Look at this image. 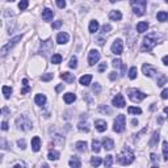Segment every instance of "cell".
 <instances>
[{
    "mask_svg": "<svg viewBox=\"0 0 168 168\" xmlns=\"http://www.w3.org/2000/svg\"><path fill=\"white\" fill-rule=\"evenodd\" d=\"M160 40V37H159L158 33H155V32H151V33H148L146 37H144L143 40V45H142V51H151L152 49H154V46L156 43H158V41Z\"/></svg>",
    "mask_w": 168,
    "mask_h": 168,
    "instance_id": "obj_1",
    "label": "cell"
},
{
    "mask_svg": "<svg viewBox=\"0 0 168 168\" xmlns=\"http://www.w3.org/2000/svg\"><path fill=\"white\" fill-rule=\"evenodd\" d=\"M134 152L131 151L130 147H125L124 150H122V152L120 154V156H118V161H120L122 165H129L131 164L134 161Z\"/></svg>",
    "mask_w": 168,
    "mask_h": 168,
    "instance_id": "obj_2",
    "label": "cell"
},
{
    "mask_svg": "<svg viewBox=\"0 0 168 168\" xmlns=\"http://www.w3.org/2000/svg\"><path fill=\"white\" fill-rule=\"evenodd\" d=\"M146 3L147 0H130V4L133 7L134 13L137 16H143L146 11Z\"/></svg>",
    "mask_w": 168,
    "mask_h": 168,
    "instance_id": "obj_3",
    "label": "cell"
},
{
    "mask_svg": "<svg viewBox=\"0 0 168 168\" xmlns=\"http://www.w3.org/2000/svg\"><path fill=\"white\" fill-rule=\"evenodd\" d=\"M16 126L21 130H30L32 129V121L28 116H20L16 120Z\"/></svg>",
    "mask_w": 168,
    "mask_h": 168,
    "instance_id": "obj_4",
    "label": "cell"
},
{
    "mask_svg": "<svg viewBox=\"0 0 168 168\" xmlns=\"http://www.w3.org/2000/svg\"><path fill=\"white\" fill-rule=\"evenodd\" d=\"M125 124H126V118H125L124 114H118L114 120L113 124V130L116 133H122L125 130Z\"/></svg>",
    "mask_w": 168,
    "mask_h": 168,
    "instance_id": "obj_5",
    "label": "cell"
},
{
    "mask_svg": "<svg viewBox=\"0 0 168 168\" xmlns=\"http://www.w3.org/2000/svg\"><path fill=\"white\" fill-rule=\"evenodd\" d=\"M127 95H129L130 100L134 101V103H139V101H142V100H144L147 97L146 93L141 92V91H138V89H129V91H127Z\"/></svg>",
    "mask_w": 168,
    "mask_h": 168,
    "instance_id": "obj_6",
    "label": "cell"
},
{
    "mask_svg": "<svg viewBox=\"0 0 168 168\" xmlns=\"http://www.w3.org/2000/svg\"><path fill=\"white\" fill-rule=\"evenodd\" d=\"M21 37H22V36H16V37L12 38V40H11V41L8 42L7 45H4L3 47H1V55H5V54H7V53L11 50V49L13 47L14 45L17 43L18 41H21Z\"/></svg>",
    "mask_w": 168,
    "mask_h": 168,
    "instance_id": "obj_7",
    "label": "cell"
},
{
    "mask_svg": "<svg viewBox=\"0 0 168 168\" xmlns=\"http://www.w3.org/2000/svg\"><path fill=\"white\" fill-rule=\"evenodd\" d=\"M99 59H100V53L97 51V50H91L88 54V63L89 66H93V65H96L97 62H99Z\"/></svg>",
    "mask_w": 168,
    "mask_h": 168,
    "instance_id": "obj_8",
    "label": "cell"
},
{
    "mask_svg": "<svg viewBox=\"0 0 168 168\" xmlns=\"http://www.w3.org/2000/svg\"><path fill=\"white\" fill-rule=\"evenodd\" d=\"M122 50H124V45H122V41L121 40H116L112 45V53L116 55L122 54Z\"/></svg>",
    "mask_w": 168,
    "mask_h": 168,
    "instance_id": "obj_9",
    "label": "cell"
},
{
    "mask_svg": "<svg viewBox=\"0 0 168 168\" xmlns=\"http://www.w3.org/2000/svg\"><path fill=\"white\" fill-rule=\"evenodd\" d=\"M112 104H113V106H116V108H124L125 106V99L122 95H116V96L113 97V100H112Z\"/></svg>",
    "mask_w": 168,
    "mask_h": 168,
    "instance_id": "obj_10",
    "label": "cell"
},
{
    "mask_svg": "<svg viewBox=\"0 0 168 168\" xmlns=\"http://www.w3.org/2000/svg\"><path fill=\"white\" fill-rule=\"evenodd\" d=\"M143 74L146 76H148V78H152V76L156 74V70L151 65H143Z\"/></svg>",
    "mask_w": 168,
    "mask_h": 168,
    "instance_id": "obj_11",
    "label": "cell"
},
{
    "mask_svg": "<svg viewBox=\"0 0 168 168\" xmlns=\"http://www.w3.org/2000/svg\"><path fill=\"white\" fill-rule=\"evenodd\" d=\"M53 49V42H51V40H47L46 42H42V45H41V51L42 53H45V54H47L50 50Z\"/></svg>",
    "mask_w": 168,
    "mask_h": 168,
    "instance_id": "obj_12",
    "label": "cell"
},
{
    "mask_svg": "<svg viewBox=\"0 0 168 168\" xmlns=\"http://www.w3.org/2000/svg\"><path fill=\"white\" fill-rule=\"evenodd\" d=\"M40 148H41V139H40V137H34L32 139V150L37 152V151H40Z\"/></svg>",
    "mask_w": 168,
    "mask_h": 168,
    "instance_id": "obj_13",
    "label": "cell"
},
{
    "mask_svg": "<svg viewBox=\"0 0 168 168\" xmlns=\"http://www.w3.org/2000/svg\"><path fill=\"white\" fill-rule=\"evenodd\" d=\"M53 16H54V12H53L51 9L45 8V9L42 11V18H43L45 21H50L53 18Z\"/></svg>",
    "mask_w": 168,
    "mask_h": 168,
    "instance_id": "obj_14",
    "label": "cell"
},
{
    "mask_svg": "<svg viewBox=\"0 0 168 168\" xmlns=\"http://www.w3.org/2000/svg\"><path fill=\"white\" fill-rule=\"evenodd\" d=\"M95 126H96L97 131H100V133H103V131L106 130V122L104 120H97L96 122H95Z\"/></svg>",
    "mask_w": 168,
    "mask_h": 168,
    "instance_id": "obj_15",
    "label": "cell"
},
{
    "mask_svg": "<svg viewBox=\"0 0 168 168\" xmlns=\"http://www.w3.org/2000/svg\"><path fill=\"white\" fill-rule=\"evenodd\" d=\"M61 79H63L67 83H74L75 76H74V74H70V72H63V74H61Z\"/></svg>",
    "mask_w": 168,
    "mask_h": 168,
    "instance_id": "obj_16",
    "label": "cell"
},
{
    "mask_svg": "<svg viewBox=\"0 0 168 168\" xmlns=\"http://www.w3.org/2000/svg\"><path fill=\"white\" fill-rule=\"evenodd\" d=\"M57 42H58L59 45L67 43V42H69V34H67V33H59L58 37H57Z\"/></svg>",
    "mask_w": 168,
    "mask_h": 168,
    "instance_id": "obj_17",
    "label": "cell"
},
{
    "mask_svg": "<svg viewBox=\"0 0 168 168\" xmlns=\"http://www.w3.org/2000/svg\"><path fill=\"white\" fill-rule=\"evenodd\" d=\"M103 146L105 147V150H112V148L114 147V142H113V139H110V138H104Z\"/></svg>",
    "mask_w": 168,
    "mask_h": 168,
    "instance_id": "obj_18",
    "label": "cell"
},
{
    "mask_svg": "<svg viewBox=\"0 0 168 168\" xmlns=\"http://www.w3.org/2000/svg\"><path fill=\"white\" fill-rule=\"evenodd\" d=\"M34 101L37 105H45V103H46V96L45 95H41V93H38V95H36L34 97Z\"/></svg>",
    "mask_w": 168,
    "mask_h": 168,
    "instance_id": "obj_19",
    "label": "cell"
},
{
    "mask_svg": "<svg viewBox=\"0 0 168 168\" xmlns=\"http://www.w3.org/2000/svg\"><path fill=\"white\" fill-rule=\"evenodd\" d=\"M91 80H92V75H83L82 78L79 79V82H80V84H82V86L87 87V86H89Z\"/></svg>",
    "mask_w": 168,
    "mask_h": 168,
    "instance_id": "obj_20",
    "label": "cell"
},
{
    "mask_svg": "<svg viewBox=\"0 0 168 168\" xmlns=\"http://www.w3.org/2000/svg\"><path fill=\"white\" fill-rule=\"evenodd\" d=\"M158 142H159V133L158 131H155V133L152 134V137H151L148 144H150V147H155V146L158 144Z\"/></svg>",
    "mask_w": 168,
    "mask_h": 168,
    "instance_id": "obj_21",
    "label": "cell"
},
{
    "mask_svg": "<svg viewBox=\"0 0 168 168\" xmlns=\"http://www.w3.org/2000/svg\"><path fill=\"white\" fill-rule=\"evenodd\" d=\"M147 29H148V22L147 21H141V22H138L137 30L139 32V33H143V32H146Z\"/></svg>",
    "mask_w": 168,
    "mask_h": 168,
    "instance_id": "obj_22",
    "label": "cell"
},
{
    "mask_svg": "<svg viewBox=\"0 0 168 168\" xmlns=\"http://www.w3.org/2000/svg\"><path fill=\"white\" fill-rule=\"evenodd\" d=\"M63 100H65L66 104H71V103H74V101L76 100V96L74 95V93L69 92V93H66L65 96H63Z\"/></svg>",
    "mask_w": 168,
    "mask_h": 168,
    "instance_id": "obj_23",
    "label": "cell"
},
{
    "mask_svg": "<svg viewBox=\"0 0 168 168\" xmlns=\"http://www.w3.org/2000/svg\"><path fill=\"white\" fill-rule=\"evenodd\" d=\"M109 17L114 21H120L121 18H122V13H121L120 11H112L109 13Z\"/></svg>",
    "mask_w": 168,
    "mask_h": 168,
    "instance_id": "obj_24",
    "label": "cell"
},
{
    "mask_svg": "<svg viewBox=\"0 0 168 168\" xmlns=\"http://www.w3.org/2000/svg\"><path fill=\"white\" fill-rule=\"evenodd\" d=\"M75 147H76V150L79 151V152H86V151H87V142H83V141L76 142Z\"/></svg>",
    "mask_w": 168,
    "mask_h": 168,
    "instance_id": "obj_25",
    "label": "cell"
},
{
    "mask_svg": "<svg viewBox=\"0 0 168 168\" xmlns=\"http://www.w3.org/2000/svg\"><path fill=\"white\" fill-rule=\"evenodd\" d=\"M156 17H158L159 21H167L168 20V12H164V11H160V12H158V14H156Z\"/></svg>",
    "mask_w": 168,
    "mask_h": 168,
    "instance_id": "obj_26",
    "label": "cell"
},
{
    "mask_svg": "<svg viewBox=\"0 0 168 168\" xmlns=\"http://www.w3.org/2000/svg\"><path fill=\"white\" fill-rule=\"evenodd\" d=\"M97 29H99V22L96 20H92L89 22V32L95 33V32H97Z\"/></svg>",
    "mask_w": 168,
    "mask_h": 168,
    "instance_id": "obj_27",
    "label": "cell"
},
{
    "mask_svg": "<svg viewBox=\"0 0 168 168\" xmlns=\"http://www.w3.org/2000/svg\"><path fill=\"white\" fill-rule=\"evenodd\" d=\"M69 164L71 165V167H74V168H79L80 165H82V163H80V160L76 158V156H74V158L69 161Z\"/></svg>",
    "mask_w": 168,
    "mask_h": 168,
    "instance_id": "obj_28",
    "label": "cell"
},
{
    "mask_svg": "<svg viewBox=\"0 0 168 168\" xmlns=\"http://www.w3.org/2000/svg\"><path fill=\"white\" fill-rule=\"evenodd\" d=\"M3 95H4V97L5 99H9V96H11V93H12V88L11 87H8V86H3Z\"/></svg>",
    "mask_w": 168,
    "mask_h": 168,
    "instance_id": "obj_29",
    "label": "cell"
},
{
    "mask_svg": "<svg viewBox=\"0 0 168 168\" xmlns=\"http://www.w3.org/2000/svg\"><path fill=\"white\" fill-rule=\"evenodd\" d=\"M78 129H79V130H82V131H86V133H88V131H89L88 124H87V122H83V121H80V122H79V125H78Z\"/></svg>",
    "mask_w": 168,
    "mask_h": 168,
    "instance_id": "obj_30",
    "label": "cell"
},
{
    "mask_svg": "<svg viewBox=\"0 0 168 168\" xmlns=\"http://www.w3.org/2000/svg\"><path fill=\"white\" fill-rule=\"evenodd\" d=\"M61 62H62V55L61 54H54L51 57V63H54V65H59Z\"/></svg>",
    "mask_w": 168,
    "mask_h": 168,
    "instance_id": "obj_31",
    "label": "cell"
},
{
    "mask_svg": "<svg viewBox=\"0 0 168 168\" xmlns=\"http://www.w3.org/2000/svg\"><path fill=\"white\" fill-rule=\"evenodd\" d=\"M47 158H49V160H57V159L59 158V152L58 151H50L49 152V155H47Z\"/></svg>",
    "mask_w": 168,
    "mask_h": 168,
    "instance_id": "obj_32",
    "label": "cell"
},
{
    "mask_svg": "<svg viewBox=\"0 0 168 168\" xmlns=\"http://www.w3.org/2000/svg\"><path fill=\"white\" fill-rule=\"evenodd\" d=\"M22 86H24V88L21 91V95H25V93H28L30 91V87L28 86V79H22Z\"/></svg>",
    "mask_w": 168,
    "mask_h": 168,
    "instance_id": "obj_33",
    "label": "cell"
},
{
    "mask_svg": "<svg viewBox=\"0 0 168 168\" xmlns=\"http://www.w3.org/2000/svg\"><path fill=\"white\" fill-rule=\"evenodd\" d=\"M100 150H101L100 142H99V141H93V142H92V151L97 154V152H100Z\"/></svg>",
    "mask_w": 168,
    "mask_h": 168,
    "instance_id": "obj_34",
    "label": "cell"
},
{
    "mask_svg": "<svg viewBox=\"0 0 168 168\" xmlns=\"http://www.w3.org/2000/svg\"><path fill=\"white\" fill-rule=\"evenodd\" d=\"M69 67L70 69H76V67H78V58H76V57H71L70 63H69Z\"/></svg>",
    "mask_w": 168,
    "mask_h": 168,
    "instance_id": "obj_35",
    "label": "cell"
},
{
    "mask_svg": "<svg viewBox=\"0 0 168 168\" xmlns=\"http://www.w3.org/2000/svg\"><path fill=\"white\" fill-rule=\"evenodd\" d=\"M127 110H129L130 114H141L142 113V109L141 108H137V106H130Z\"/></svg>",
    "mask_w": 168,
    "mask_h": 168,
    "instance_id": "obj_36",
    "label": "cell"
},
{
    "mask_svg": "<svg viewBox=\"0 0 168 168\" xmlns=\"http://www.w3.org/2000/svg\"><path fill=\"white\" fill-rule=\"evenodd\" d=\"M112 164H113V156H112V155H108V156H105L104 165H105V167H110Z\"/></svg>",
    "mask_w": 168,
    "mask_h": 168,
    "instance_id": "obj_37",
    "label": "cell"
},
{
    "mask_svg": "<svg viewBox=\"0 0 168 168\" xmlns=\"http://www.w3.org/2000/svg\"><path fill=\"white\" fill-rule=\"evenodd\" d=\"M163 156L164 160H168V142H163Z\"/></svg>",
    "mask_w": 168,
    "mask_h": 168,
    "instance_id": "obj_38",
    "label": "cell"
},
{
    "mask_svg": "<svg viewBox=\"0 0 168 168\" xmlns=\"http://www.w3.org/2000/svg\"><path fill=\"white\" fill-rule=\"evenodd\" d=\"M137 72H138L137 67H131V69H130V71H129V78H130L131 80H133V79H135V78H137Z\"/></svg>",
    "mask_w": 168,
    "mask_h": 168,
    "instance_id": "obj_39",
    "label": "cell"
},
{
    "mask_svg": "<svg viewBox=\"0 0 168 168\" xmlns=\"http://www.w3.org/2000/svg\"><path fill=\"white\" fill-rule=\"evenodd\" d=\"M101 163H103L101 158H92V159H91V164H92L93 167H99Z\"/></svg>",
    "mask_w": 168,
    "mask_h": 168,
    "instance_id": "obj_40",
    "label": "cell"
},
{
    "mask_svg": "<svg viewBox=\"0 0 168 168\" xmlns=\"http://www.w3.org/2000/svg\"><path fill=\"white\" fill-rule=\"evenodd\" d=\"M28 4H29V0H21L20 3H18V8H20L21 11H24L28 8Z\"/></svg>",
    "mask_w": 168,
    "mask_h": 168,
    "instance_id": "obj_41",
    "label": "cell"
},
{
    "mask_svg": "<svg viewBox=\"0 0 168 168\" xmlns=\"http://www.w3.org/2000/svg\"><path fill=\"white\" fill-rule=\"evenodd\" d=\"M53 78H54L53 74H45V75L41 76V80H42V82H49V80H51Z\"/></svg>",
    "mask_w": 168,
    "mask_h": 168,
    "instance_id": "obj_42",
    "label": "cell"
},
{
    "mask_svg": "<svg viewBox=\"0 0 168 168\" xmlns=\"http://www.w3.org/2000/svg\"><path fill=\"white\" fill-rule=\"evenodd\" d=\"M93 93H95V95H99L100 92H101V87H100V84H93Z\"/></svg>",
    "mask_w": 168,
    "mask_h": 168,
    "instance_id": "obj_43",
    "label": "cell"
},
{
    "mask_svg": "<svg viewBox=\"0 0 168 168\" xmlns=\"http://www.w3.org/2000/svg\"><path fill=\"white\" fill-rule=\"evenodd\" d=\"M165 76L164 75H160V78L158 79V87H161V86H164V83H165Z\"/></svg>",
    "mask_w": 168,
    "mask_h": 168,
    "instance_id": "obj_44",
    "label": "cell"
},
{
    "mask_svg": "<svg viewBox=\"0 0 168 168\" xmlns=\"http://www.w3.org/2000/svg\"><path fill=\"white\" fill-rule=\"evenodd\" d=\"M150 158H151V161H152L154 164L159 163V156H158L156 154H151V155H150Z\"/></svg>",
    "mask_w": 168,
    "mask_h": 168,
    "instance_id": "obj_45",
    "label": "cell"
},
{
    "mask_svg": "<svg viewBox=\"0 0 168 168\" xmlns=\"http://www.w3.org/2000/svg\"><path fill=\"white\" fill-rule=\"evenodd\" d=\"M100 112H104V113H108V114H110V113H112V112H110V109H109V108H108V106H104V105H101V106H100Z\"/></svg>",
    "mask_w": 168,
    "mask_h": 168,
    "instance_id": "obj_46",
    "label": "cell"
},
{
    "mask_svg": "<svg viewBox=\"0 0 168 168\" xmlns=\"http://www.w3.org/2000/svg\"><path fill=\"white\" fill-rule=\"evenodd\" d=\"M63 24V21L58 20V21H55V22H53V29H58V28H61Z\"/></svg>",
    "mask_w": 168,
    "mask_h": 168,
    "instance_id": "obj_47",
    "label": "cell"
},
{
    "mask_svg": "<svg viewBox=\"0 0 168 168\" xmlns=\"http://www.w3.org/2000/svg\"><path fill=\"white\" fill-rule=\"evenodd\" d=\"M110 30H112V26H110L109 24H106L103 26V33H108V32H110Z\"/></svg>",
    "mask_w": 168,
    "mask_h": 168,
    "instance_id": "obj_48",
    "label": "cell"
},
{
    "mask_svg": "<svg viewBox=\"0 0 168 168\" xmlns=\"http://www.w3.org/2000/svg\"><path fill=\"white\" fill-rule=\"evenodd\" d=\"M57 5L59 8H65L66 7V1L65 0H57Z\"/></svg>",
    "mask_w": 168,
    "mask_h": 168,
    "instance_id": "obj_49",
    "label": "cell"
},
{
    "mask_svg": "<svg viewBox=\"0 0 168 168\" xmlns=\"http://www.w3.org/2000/svg\"><path fill=\"white\" fill-rule=\"evenodd\" d=\"M117 78H118V75H117L116 71H113V72H110V74H109V79L110 80H116Z\"/></svg>",
    "mask_w": 168,
    "mask_h": 168,
    "instance_id": "obj_50",
    "label": "cell"
},
{
    "mask_svg": "<svg viewBox=\"0 0 168 168\" xmlns=\"http://www.w3.org/2000/svg\"><path fill=\"white\" fill-rule=\"evenodd\" d=\"M17 144H18V147H20V148H25V146H26V144H25V141H24V139H18V141H17Z\"/></svg>",
    "mask_w": 168,
    "mask_h": 168,
    "instance_id": "obj_51",
    "label": "cell"
},
{
    "mask_svg": "<svg viewBox=\"0 0 168 168\" xmlns=\"http://www.w3.org/2000/svg\"><path fill=\"white\" fill-rule=\"evenodd\" d=\"M106 67H108V66H106V63H101V65L99 66V71H100V72L105 71V70H106Z\"/></svg>",
    "mask_w": 168,
    "mask_h": 168,
    "instance_id": "obj_52",
    "label": "cell"
},
{
    "mask_svg": "<svg viewBox=\"0 0 168 168\" xmlns=\"http://www.w3.org/2000/svg\"><path fill=\"white\" fill-rule=\"evenodd\" d=\"M121 66H122V65H121L120 59H114V61H113V67H121Z\"/></svg>",
    "mask_w": 168,
    "mask_h": 168,
    "instance_id": "obj_53",
    "label": "cell"
},
{
    "mask_svg": "<svg viewBox=\"0 0 168 168\" xmlns=\"http://www.w3.org/2000/svg\"><path fill=\"white\" fill-rule=\"evenodd\" d=\"M161 99H168V89H164L161 92Z\"/></svg>",
    "mask_w": 168,
    "mask_h": 168,
    "instance_id": "obj_54",
    "label": "cell"
},
{
    "mask_svg": "<svg viewBox=\"0 0 168 168\" xmlns=\"http://www.w3.org/2000/svg\"><path fill=\"white\" fill-rule=\"evenodd\" d=\"M1 129H3V130H8V124L5 122V121L1 122Z\"/></svg>",
    "mask_w": 168,
    "mask_h": 168,
    "instance_id": "obj_55",
    "label": "cell"
},
{
    "mask_svg": "<svg viewBox=\"0 0 168 168\" xmlns=\"http://www.w3.org/2000/svg\"><path fill=\"white\" fill-rule=\"evenodd\" d=\"M63 88H65V86H63V84H59V86L57 87V88H55V89H57V92H61V91H62Z\"/></svg>",
    "mask_w": 168,
    "mask_h": 168,
    "instance_id": "obj_56",
    "label": "cell"
},
{
    "mask_svg": "<svg viewBox=\"0 0 168 168\" xmlns=\"http://www.w3.org/2000/svg\"><path fill=\"white\" fill-rule=\"evenodd\" d=\"M104 42H105V41H104L103 38H99V40H97V45H100V46H103Z\"/></svg>",
    "mask_w": 168,
    "mask_h": 168,
    "instance_id": "obj_57",
    "label": "cell"
},
{
    "mask_svg": "<svg viewBox=\"0 0 168 168\" xmlns=\"http://www.w3.org/2000/svg\"><path fill=\"white\" fill-rule=\"evenodd\" d=\"M163 63H164L165 66H168V55H165L164 58H163Z\"/></svg>",
    "mask_w": 168,
    "mask_h": 168,
    "instance_id": "obj_58",
    "label": "cell"
},
{
    "mask_svg": "<svg viewBox=\"0 0 168 168\" xmlns=\"http://www.w3.org/2000/svg\"><path fill=\"white\" fill-rule=\"evenodd\" d=\"M131 125H133V126H135V125H138V121H137V120H133V121H131Z\"/></svg>",
    "mask_w": 168,
    "mask_h": 168,
    "instance_id": "obj_59",
    "label": "cell"
},
{
    "mask_svg": "<svg viewBox=\"0 0 168 168\" xmlns=\"http://www.w3.org/2000/svg\"><path fill=\"white\" fill-rule=\"evenodd\" d=\"M164 113L168 114V106H167V108H164Z\"/></svg>",
    "mask_w": 168,
    "mask_h": 168,
    "instance_id": "obj_60",
    "label": "cell"
},
{
    "mask_svg": "<svg viewBox=\"0 0 168 168\" xmlns=\"http://www.w3.org/2000/svg\"><path fill=\"white\" fill-rule=\"evenodd\" d=\"M116 1H118V0H110V3H116Z\"/></svg>",
    "mask_w": 168,
    "mask_h": 168,
    "instance_id": "obj_61",
    "label": "cell"
},
{
    "mask_svg": "<svg viewBox=\"0 0 168 168\" xmlns=\"http://www.w3.org/2000/svg\"><path fill=\"white\" fill-rule=\"evenodd\" d=\"M8 1H14V0H8Z\"/></svg>",
    "mask_w": 168,
    "mask_h": 168,
    "instance_id": "obj_62",
    "label": "cell"
},
{
    "mask_svg": "<svg viewBox=\"0 0 168 168\" xmlns=\"http://www.w3.org/2000/svg\"><path fill=\"white\" fill-rule=\"evenodd\" d=\"M165 1H167V3H168V0H165Z\"/></svg>",
    "mask_w": 168,
    "mask_h": 168,
    "instance_id": "obj_63",
    "label": "cell"
}]
</instances>
